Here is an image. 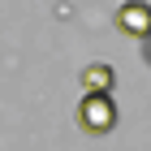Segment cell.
Segmentation results:
<instances>
[{
	"label": "cell",
	"mask_w": 151,
	"mask_h": 151,
	"mask_svg": "<svg viewBox=\"0 0 151 151\" xmlns=\"http://www.w3.org/2000/svg\"><path fill=\"white\" fill-rule=\"evenodd\" d=\"M78 125L86 134H112L116 129V99H112V91H82Z\"/></svg>",
	"instance_id": "6da1fadb"
},
{
	"label": "cell",
	"mask_w": 151,
	"mask_h": 151,
	"mask_svg": "<svg viewBox=\"0 0 151 151\" xmlns=\"http://www.w3.org/2000/svg\"><path fill=\"white\" fill-rule=\"evenodd\" d=\"M116 30L129 39H151V4L147 0H121L116 4Z\"/></svg>",
	"instance_id": "7a4b0ae2"
},
{
	"label": "cell",
	"mask_w": 151,
	"mask_h": 151,
	"mask_svg": "<svg viewBox=\"0 0 151 151\" xmlns=\"http://www.w3.org/2000/svg\"><path fill=\"white\" fill-rule=\"evenodd\" d=\"M78 82L86 86V91H112V86H116V69H112V65H104V60H91V65L82 69Z\"/></svg>",
	"instance_id": "3957f363"
},
{
	"label": "cell",
	"mask_w": 151,
	"mask_h": 151,
	"mask_svg": "<svg viewBox=\"0 0 151 151\" xmlns=\"http://www.w3.org/2000/svg\"><path fill=\"white\" fill-rule=\"evenodd\" d=\"M147 60H151V39H147Z\"/></svg>",
	"instance_id": "277c9868"
}]
</instances>
